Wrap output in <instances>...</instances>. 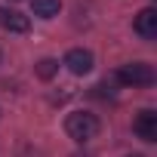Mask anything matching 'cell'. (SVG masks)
I'll list each match as a JSON object with an SVG mask.
<instances>
[{
    "instance_id": "obj_5",
    "label": "cell",
    "mask_w": 157,
    "mask_h": 157,
    "mask_svg": "<svg viewBox=\"0 0 157 157\" xmlns=\"http://www.w3.org/2000/svg\"><path fill=\"white\" fill-rule=\"evenodd\" d=\"M132 28H136V34H139V37L154 40V37H157V10H154V6H145V10L136 16Z\"/></svg>"
},
{
    "instance_id": "obj_2",
    "label": "cell",
    "mask_w": 157,
    "mask_h": 157,
    "mask_svg": "<svg viewBox=\"0 0 157 157\" xmlns=\"http://www.w3.org/2000/svg\"><path fill=\"white\" fill-rule=\"evenodd\" d=\"M117 80L123 86H151L154 83V68L145 65V62H132V65H123L117 71Z\"/></svg>"
},
{
    "instance_id": "obj_4",
    "label": "cell",
    "mask_w": 157,
    "mask_h": 157,
    "mask_svg": "<svg viewBox=\"0 0 157 157\" xmlns=\"http://www.w3.org/2000/svg\"><path fill=\"white\" fill-rule=\"evenodd\" d=\"M132 129H136V136H139L142 142H157V114H154L151 108L139 111L136 120H132Z\"/></svg>"
},
{
    "instance_id": "obj_1",
    "label": "cell",
    "mask_w": 157,
    "mask_h": 157,
    "mask_svg": "<svg viewBox=\"0 0 157 157\" xmlns=\"http://www.w3.org/2000/svg\"><path fill=\"white\" fill-rule=\"evenodd\" d=\"M65 132H68L74 142H90V139H96V132H99V117L90 114V111H74V114L65 117Z\"/></svg>"
},
{
    "instance_id": "obj_8",
    "label": "cell",
    "mask_w": 157,
    "mask_h": 157,
    "mask_svg": "<svg viewBox=\"0 0 157 157\" xmlns=\"http://www.w3.org/2000/svg\"><path fill=\"white\" fill-rule=\"evenodd\" d=\"M56 74H59V62L56 59H40L37 62V77L40 80H52Z\"/></svg>"
},
{
    "instance_id": "obj_7",
    "label": "cell",
    "mask_w": 157,
    "mask_h": 157,
    "mask_svg": "<svg viewBox=\"0 0 157 157\" xmlns=\"http://www.w3.org/2000/svg\"><path fill=\"white\" fill-rule=\"evenodd\" d=\"M31 10H34V16H40V19H52V16H59V10H62V0H31Z\"/></svg>"
},
{
    "instance_id": "obj_3",
    "label": "cell",
    "mask_w": 157,
    "mask_h": 157,
    "mask_svg": "<svg viewBox=\"0 0 157 157\" xmlns=\"http://www.w3.org/2000/svg\"><path fill=\"white\" fill-rule=\"evenodd\" d=\"M93 52L90 49H83V46H77V49H71L68 56H65V68L71 71V74H77V77H83V74H90L93 71Z\"/></svg>"
},
{
    "instance_id": "obj_6",
    "label": "cell",
    "mask_w": 157,
    "mask_h": 157,
    "mask_svg": "<svg viewBox=\"0 0 157 157\" xmlns=\"http://www.w3.org/2000/svg\"><path fill=\"white\" fill-rule=\"evenodd\" d=\"M0 25H3L10 34H25V31L31 28L28 16H22V13H16V10H0Z\"/></svg>"
}]
</instances>
